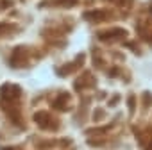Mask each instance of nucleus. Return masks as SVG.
<instances>
[{"label": "nucleus", "instance_id": "obj_1", "mask_svg": "<svg viewBox=\"0 0 152 150\" xmlns=\"http://www.w3.org/2000/svg\"><path fill=\"white\" fill-rule=\"evenodd\" d=\"M20 95V88L18 86H11V84H6L4 88H0V97H2L4 102L7 100H13Z\"/></svg>", "mask_w": 152, "mask_h": 150}, {"label": "nucleus", "instance_id": "obj_2", "mask_svg": "<svg viewBox=\"0 0 152 150\" xmlns=\"http://www.w3.org/2000/svg\"><path fill=\"white\" fill-rule=\"evenodd\" d=\"M2 150H16V148H15V146H4Z\"/></svg>", "mask_w": 152, "mask_h": 150}]
</instances>
